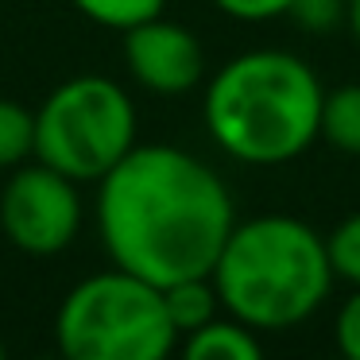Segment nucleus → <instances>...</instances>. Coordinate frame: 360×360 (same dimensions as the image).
<instances>
[{
	"label": "nucleus",
	"mask_w": 360,
	"mask_h": 360,
	"mask_svg": "<svg viewBox=\"0 0 360 360\" xmlns=\"http://www.w3.org/2000/svg\"><path fill=\"white\" fill-rule=\"evenodd\" d=\"M55 349L66 360H171L179 329L163 306V287L124 271L86 275L55 314Z\"/></svg>",
	"instance_id": "20e7f679"
},
{
	"label": "nucleus",
	"mask_w": 360,
	"mask_h": 360,
	"mask_svg": "<svg viewBox=\"0 0 360 360\" xmlns=\"http://www.w3.org/2000/svg\"><path fill=\"white\" fill-rule=\"evenodd\" d=\"M318 136L345 155H360V82L337 86L333 94L321 97Z\"/></svg>",
	"instance_id": "9d476101"
},
{
	"label": "nucleus",
	"mask_w": 360,
	"mask_h": 360,
	"mask_svg": "<svg viewBox=\"0 0 360 360\" xmlns=\"http://www.w3.org/2000/svg\"><path fill=\"white\" fill-rule=\"evenodd\" d=\"M326 252H329L333 279H345V283H352V287H360V213H349V217L329 233Z\"/></svg>",
	"instance_id": "ddd939ff"
},
{
	"label": "nucleus",
	"mask_w": 360,
	"mask_h": 360,
	"mask_svg": "<svg viewBox=\"0 0 360 360\" xmlns=\"http://www.w3.org/2000/svg\"><path fill=\"white\" fill-rule=\"evenodd\" d=\"M333 337H337V349H341L345 360H360V287L352 290L341 302V310H337Z\"/></svg>",
	"instance_id": "2eb2a0df"
},
{
	"label": "nucleus",
	"mask_w": 360,
	"mask_h": 360,
	"mask_svg": "<svg viewBox=\"0 0 360 360\" xmlns=\"http://www.w3.org/2000/svg\"><path fill=\"white\" fill-rule=\"evenodd\" d=\"M163 306L171 326L179 329V337L194 333V329L210 326L213 318H221V298L210 275H194V279H179L171 287H163Z\"/></svg>",
	"instance_id": "1a4fd4ad"
},
{
	"label": "nucleus",
	"mask_w": 360,
	"mask_h": 360,
	"mask_svg": "<svg viewBox=\"0 0 360 360\" xmlns=\"http://www.w3.org/2000/svg\"><path fill=\"white\" fill-rule=\"evenodd\" d=\"M124 66L143 89L179 97L205 78V51L190 27L155 16L124 32Z\"/></svg>",
	"instance_id": "0eeeda50"
},
{
	"label": "nucleus",
	"mask_w": 360,
	"mask_h": 360,
	"mask_svg": "<svg viewBox=\"0 0 360 360\" xmlns=\"http://www.w3.org/2000/svg\"><path fill=\"white\" fill-rule=\"evenodd\" d=\"M233 225L221 174L174 143H136L97 182V233L112 267L155 287L210 275Z\"/></svg>",
	"instance_id": "f257e3e1"
},
{
	"label": "nucleus",
	"mask_w": 360,
	"mask_h": 360,
	"mask_svg": "<svg viewBox=\"0 0 360 360\" xmlns=\"http://www.w3.org/2000/svg\"><path fill=\"white\" fill-rule=\"evenodd\" d=\"M82 182L66 179L63 171L27 159L8 174L0 190V229L27 256H58L82 233Z\"/></svg>",
	"instance_id": "423d86ee"
},
{
	"label": "nucleus",
	"mask_w": 360,
	"mask_h": 360,
	"mask_svg": "<svg viewBox=\"0 0 360 360\" xmlns=\"http://www.w3.org/2000/svg\"><path fill=\"white\" fill-rule=\"evenodd\" d=\"M321 89L310 63L290 51H244L205 86L210 140L248 167H279L318 140Z\"/></svg>",
	"instance_id": "f03ea898"
},
{
	"label": "nucleus",
	"mask_w": 360,
	"mask_h": 360,
	"mask_svg": "<svg viewBox=\"0 0 360 360\" xmlns=\"http://www.w3.org/2000/svg\"><path fill=\"white\" fill-rule=\"evenodd\" d=\"M136 148V105L101 74L66 78L35 112V159L74 182H101Z\"/></svg>",
	"instance_id": "39448f33"
},
{
	"label": "nucleus",
	"mask_w": 360,
	"mask_h": 360,
	"mask_svg": "<svg viewBox=\"0 0 360 360\" xmlns=\"http://www.w3.org/2000/svg\"><path fill=\"white\" fill-rule=\"evenodd\" d=\"M39 360H66V356H39Z\"/></svg>",
	"instance_id": "6ab92c4d"
},
{
	"label": "nucleus",
	"mask_w": 360,
	"mask_h": 360,
	"mask_svg": "<svg viewBox=\"0 0 360 360\" xmlns=\"http://www.w3.org/2000/svg\"><path fill=\"white\" fill-rule=\"evenodd\" d=\"M179 360H264L259 337L236 318H213L210 326L182 337Z\"/></svg>",
	"instance_id": "6e6552de"
},
{
	"label": "nucleus",
	"mask_w": 360,
	"mask_h": 360,
	"mask_svg": "<svg viewBox=\"0 0 360 360\" xmlns=\"http://www.w3.org/2000/svg\"><path fill=\"white\" fill-rule=\"evenodd\" d=\"M74 8L97 27H109V32L124 35L128 27L143 24V20L163 16L167 0H70Z\"/></svg>",
	"instance_id": "f8f14e48"
},
{
	"label": "nucleus",
	"mask_w": 360,
	"mask_h": 360,
	"mask_svg": "<svg viewBox=\"0 0 360 360\" xmlns=\"http://www.w3.org/2000/svg\"><path fill=\"white\" fill-rule=\"evenodd\" d=\"M221 310L259 333L302 326L329 295L326 240L290 213L236 221L210 271Z\"/></svg>",
	"instance_id": "7ed1b4c3"
},
{
	"label": "nucleus",
	"mask_w": 360,
	"mask_h": 360,
	"mask_svg": "<svg viewBox=\"0 0 360 360\" xmlns=\"http://www.w3.org/2000/svg\"><path fill=\"white\" fill-rule=\"evenodd\" d=\"M229 20H240V24H264V20L287 16L295 0H213Z\"/></svg>",
	"instance_id": "dca6fc26"
},
{
	"label": "nucleus",
	"mask_w": 360,
	"mask_h": 360,
	"mask_svg": "<svg viewBox=\"0 0 360 360\" xmlns=\"http://www.w3.org/2000/svg\"><path fill=\"white\" fill-rule=\"evenodd\" d=\"M345 20H349L352 39H356V47H360V0H349V4H345Z\"/></svg>",
	"instance_id": "f3484780"
},
{
	"label": "nucleus",
	"mask_w": 360,
	"mask_h": 360,
	"mask_svg": "<svg viewBox=\"0 0 360 360\" xmlns=\"http://www.w3.org/2000/svg\"><path fill=\"white\" fill-rule=\"evenodd\" d=\"M345 4L349 0H295L287 16L306 32H329L345 20Z\"/></svg>",
	"instance_id": "4468645a"
},
{
	"label": "nucleus",
	"mask_w": 360,
	"mask_h": 360,
	"mask_svg": "<svg viewBox=\"0 0 360 360\" xmlns=\"http://www.w3.org/2000/svg\"><path fill=\"white\" fill-rule=\"evenodd\" d=\"M27 159H35V112L0 97V171H16Z\"/></svg>",
	"instance_id": "9b49d317"
},
{
	"label": "nucleus",
	"mask_w": 360,
	"mask_h": 360,
	"mask_svg": "<svg viewBox=\"0 0 360 360\" xmlns=\"http://www.w3.org/2000/svg\"><path fill=\"white\" fill-rule=\"evenodd\" d=\"M0 360H8V349H4V341H0Z\"/></svg>",
	"instance_id": "a211bd4d"
},
{
	"label": "nucleus",
	"mask_w": 360,
	"mask_h": 360,
	"mask_svg": "<svg viewBox=\"0 0 360 360\" xmlns=\"http://www.w3.org/2000/svg\"><path fill=\"white\" fill-rule=\"evenodd\" d=\"M341 360H345V356H341Z\"/></svg>",
	"instance_id": "aec40b11"
}]
</instances>
